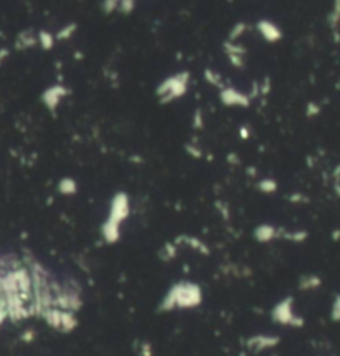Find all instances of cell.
<instances>
[{"label": "cell", "instance_id": "1", "mask_svg": "<svg viewBox=\"0 0 340 356\" xmlns=\"http://www.w3.org/2000/svg\"><path fill=\"white\" fill-rule=\"evenodd\" d=\"M204 301V292L200 284L194 281H179L172 284L158 305L160 313H170L175 310H194Z\"/></svg>", "mask_w": 340, "mask_h": 356}, {"label": "cell", "instance_id": "2", "mask_svg": "<svg viewBox=\"0 0 340 356\" xmlns=\"http://www.w3.org/2000/svg\"><path fill=\"white\" fill-rule=\"evenodd\" d=\"M130 213V201L125 193L114 196L105 223L102 225V237L107 243H115L120 238V227Z\"/></svg>", "mask_w": 340, "mask_h": 356}, {"label": "cell", "instance_id": "3", "mask_svg": "<svg viewBox=\"0 0 340 356\" xmlns=\"http://www.w3.org/2000/svg\"><path fill=\"white\" fill-rule=\"evenodd\" d=\"M38 318H42L45 321V325L52 330H55L59 333H72L79 326V318H77V313L74 311H67L62 308H57V306H50V308H45L40 313Z\"/></svg>", "mask_w": 340, "mask_h": 356}, {"label": "cell", "instance_id": "4", "mask_svg": "<svg viewBox=\"0 0 340 356\" xmlns=\"http://www.w3.org/2000/svg\"><path fill=\"white\" fill-rule=\"evenodd\" d=\"M272 321L282 326L290 328H302L305 320L300 315L295 313V305L292 297H285L272 308Z\"/></svg>", "mask_w": 340, "mask_h": 356}, {"label": "cell", "instance_id": "5", "mask_svg": "<svg viewBox=\"0 0 340 356\" xmlns=\"http://www.w3.org/2000/svg\"><path fill=\"white\" fill-rule=\"evenodd\" d=\"M278 343H280V338L277 335H262V333H259V335H254L247 339V349L254 354H259L265 349L275 348Z\"/></svg>", "mask_w": 340, "mask_h": 356}, {"label": "cell", "instance_id": "6", "mask_svg": "<svg viewBox=\"0 0 340 356\" xmlns=\"http://www.w3.org/2000/svg\"><path fill=\"white\" fill-rule=\"evenodd\" d=\"M254 235H255V238L259 240V242L267 243V242H272L273 238H277L278 230L275 227H272V225H260V227H257Z\"/></svg>", "mask_w": 340, "mask_h": 356}, {"label": "cell", "instance_id": "7", "mask_svg": "<svg viewBox=\"0 0 340 356\" xmlns=\"http://www.w3.org/2000/svg\"><path fill=\"white\" fill-rule=\"evenodd\" d=\"M322 287V278L317 275H305L300 278L299 281V288L302 292H314V290Z\"/></svg>", "mask_w": 340, "mask_h": 356}, {"label": "cell", "instance_id": "8", "mask_svg": "<svg viewBox=\"0 0 340 356\" xmlns=\"http://www.w3.org/2000/svg\"><path fill=\"white\" fill-rule=\"evenodd\" d=\"M259 29L262 32V35H264L267 40H277V38L280 37V30H278L277 27L268 20L259 22Z\"/></svg>", "mask_w": 340, "mask_h": 356}, {"label": "cell", "instance_id": "9", "mask_svg": "<svg viewBox=\"0 0 340 356\" xmlns=\"http://www.w3.org/2000/svg\"><path fill=\"white\" fill-rule=\"evenodd\" d=\"M59 191L64 195H74L77 191V183L72 178H64L62 182L59 183Z\"/></svg>", "mask_w": 340, "mask_h": 356}, {"label": "cell", "instance_id": "10", "mask_svg": "<svg viewBox=\"0 0 340 356\" xmlns=\"http://www.w3.org/2000/svg\"><path fill=\"white\" fill-rule=\"evenodd\" d=\"M330 320L333 323H340V293L332 301L330 306Z\"/></svg>", "mask_w": 340, "mask_h": 356}, {"label": "cell", "instance_id": "11", "mask_svg": "<svg viewBox=\"0 0 340 356\" xmlns=\"http://www.w3.org/2000/svg\"><path fill=\"white\" fill-rule=\"evenodd\" d=\"M330 25L332 27H337L338 22H340V0H335L333 4V9H332V14H330Z\"/></svg>", "mask_w": 340, "mask_h": 356}, {"label": "cell", "instance_id": "12", "mask_svg": "<svg viewBox=\"0 0 340 356\" xmlns=\"http://www.w3.org/2000/svg\"><path fill=\"white\" fill-rule=\"evenodd\" d=\"M260 190L262 191H267V193H272V191L277 190V183L273 182V180H264V182H260Z\"/></svg>", "mask_w": 340, "mask_h": 356}, {"label": "cell", "instance_id": "13", "mask_svg": "<svg viewBox=\"0 0 340 356\" xmlns=\"http://www.w3.org/2000/svg\"><path fill=\"white\" fill-rule=\"evenodd\" d=\"M38 42H40L42 47H45V48L52 47V35H48L47 32H40V34H38Z\"/></svg>", "mask_w": 340, "mask_h": 356}, {"label": "cell", "instance_id": "14", "mask_svg": "<svg viewBox=\"0 0 340 356\" xmlns=\"http://www.w3.org/2000/svg\"><path fill=\"white\" fill-rule=\"evenodd\" d=\"M140 356H152L153 354V348L149 341H142L140 343Z\"/></svg>", "mask_w": 340, "mask_h": 356}, {"label": "cell", "instance_id": "15", "mask_svg": "<svg viewBox=\"0 0 340 356\" xmlns=\"http://www.w3.org/2000/svg\"><path fill=\"white\" fill-rule=\"evenodd\" d=\"M119 5H120V0H105V2H103V10H105L107 14H110Z\"/></svg>", "mask_w": 340, "mask_h": 356}, {"label": "cell", "instance_id": "16", "mask_svg": "<svg viewBox=\"0 0 340 356\" xmlns=\"http://www.w3.org/2000/svg\"><path fill=\"white\" fill-rule=\"evenodd\" d=\"M34 338H35V333L34 331H25L24 335H22V341L32 343V341H34Z\"/></svg>", "mask_w": 340, "mask_h": 356}, {"label": "cell", "instance_id": "17", "mask_svg": "<svg viewBox=\"0 0 340 356\" xmlns=\"http://www.w3.org/2000/svg\"><path fill=\"white\" fill-rule=\"evenodd\" d=\"M7 55H9L7 50H0V63H2L5 58H7Z\"/></svg>", "mask_w": 340, "mask_h": 356}]
</instances>
